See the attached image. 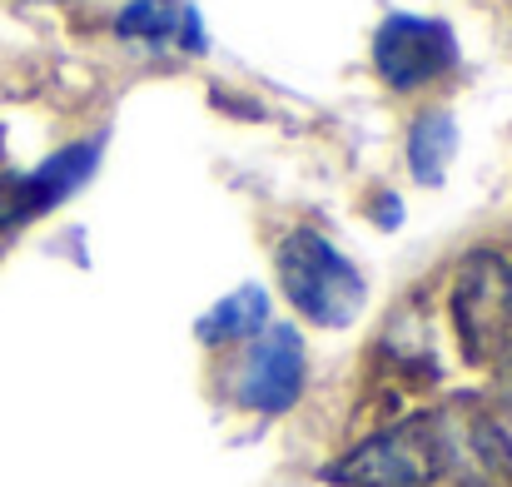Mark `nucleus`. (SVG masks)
Returning a JSON list of instances; mask_svg holds the SVG:
<instances>
[{
	"mask_svg": "<svg viewBox=\"0 0 512 487\" xmlns=\"http://www.w3.org/2000/svg\"><path fill=\"white\" fill-rule=\"evenodd\" d=\"M453 463H458V433L443 418H408L343 453L324 478L339 487H423Z\"/></svg>",
	"mask_w": 512,
	"mask_h": 487,
	"instance_id": "nucleus-1",
	"label": "nucleus"
},
{
	"mask_svg": "<svg viewBox=\"0 0 512 487\" xmlns=\"http://www.w3.org/2000/svg\"><path fill=\"white\" fill-rule=\"evenodd\" d=\"M274 269H279V284H284L289 304H294L309 324L348 328L363 314V299H368L363 274L343 259L319 229H294V234L279 244Z\"/></svg>",
	"mask_w": 512,
	"mask_h": 487,
	"instance_id": "nucleus-2",
	"label": "nucleus"
},
{
	"mask_svg": "<svg viewBox=\"0 0 512 487\" xmlns=\"http://www.w3.org/2000/svg\"><path fill=\"white\" fill-rule=\"evenodd\" d=\"M453 324L468 363L503 368L512 363V259L473 254L453 284Z\"/></svg>",
	"mask_w": 512,
	"mask_h": 487,
	"instance_id": "nucleus-3",
	"label": "nucleus"
},
{
	"mask_svg": "<svg viewBox=\"0 0 512 487\" xmlns=\"http://www.w3.org/2000/svg\"><path fill=\"white\" fill-rule=\"evenodd\" d=\"M373 65H378L383 85L418 90L458 65V40L433 15H388L373 35Z\"/></svg>",
	"mask_w": 512,
	"mask_h": 487,
	"instance_id": "nucleus-4",
	"label": "nucleus"
},
{
	"mask_svg": "<svg viewBox=\"0 0 512 487\" xmlns=\"http://www.w3.org/2000/svg\"><path fill=\"white\" fill-rule=\"evenodd\" d=\"M304 393V338L294 324H264L239 368V403L249 413H289Z\"/></svg>",
	"mask_w": 512,
	"mask_h": 487,
	"instance_id": "nucleus-5",
	"label": "nucleus"
},
{
	"mask_svg": "<svg viewBox=\"0 0 512 487\" xmlns=\"http://www.w3.org/2000/svg\"><path fill=\"white\" fill-rule=\"evenodd\" d=\"M115 35L145 50H184V55L204 50V25L189 0H130L115 15Z\"/></svg>",
	"mask_w": 512,
	"mask_h": 487,
	"instance_id": "nucleus-6",
	"label": "nucleus"
},
{
	"mask_svg": "<svg viewBox=\"0 0 512 487\" xmlns=\"http://www.w3.org/2000/svg\"><path fill=\"white\" fill-rule=\"evenodd\" d=\"M269 324V294L259 284L234 289L229 299H219L204 319H199V338L204 343H229V338H249Z\"/></svg>",
	"mask_w": 512,
	"mask_h": 487,
	"instance_id": "nucleus-7",
	"label": "nucleus"
},
{
	"mask_svg": "<svg viewBox=\"0 0 512 487\" xmlns=\"http://www.w3.org/2000/svg\"><path fill=\"white\" fill-rule=\"evenodd\" d=\"M453 155H458V125H453V115H443V110L438 115H423L413 125V135H408V164H413V174L423 184H443Z\"/></svg>",
	"mask_w": 512,
	"mask_h": 487,
	"instance_id": "nucleus-8",
	"label": "nucleus"
},
{
	"mask_svg": "<svg viewBox=\"0 0 512 487\" xmlns=\"http://www.w3.org/2000/svg\"><path fill=\"white\" fill-rule=\"evenodd\" d=\"M45 209H55V194L45 189V179L35 169L30 174H0V229L30 224Z\"/></svg>",
	"mask_w": 512,
	"mask_h": 487,
	"instance_id": "nucleus-9",
	"label": "nucleus"
}]
</instances>
